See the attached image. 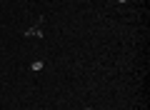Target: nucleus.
Returning <instances> with one entry per match:
<instances>
[{
  "label": "nucleus",
  "mask_w": 150,
  "mask_h": 110,
  "mask_svg": "<svg viewBox=\"0 0 150 110\" xmlns=\"http://www.w3.org/2000/svg\"><path fill=\"white\" fill-rule=\"evenodd\" d=\"M118 3H125V0H118Z\"/></svg>",
  "instance_id": "1"
}]
</instances>
